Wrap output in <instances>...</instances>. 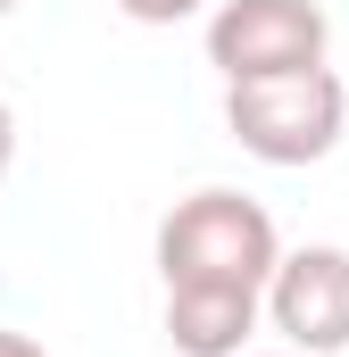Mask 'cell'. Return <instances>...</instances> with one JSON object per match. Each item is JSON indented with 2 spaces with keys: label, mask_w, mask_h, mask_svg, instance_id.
<instances>
[{
  "label": "cell",
  "mask_w": 349,
  "mask_h": 357,
  "mask_svg": "<svg viewBox=\"0 0 349 357\" xmlns=\"http://www.w3.org/2000/svg\"><path fill=\"white\" fill-rule=\"evenodd\" d=\"M274 266H283V233H274V216L250 191L208 183V191L174 199L158 216V274H167V291H258L266 299Z\"/></svg>",
  "instance_id": "obj_1"
},
{
  "label": "cell",
  "mask_w": 349,
  "mask_h": 357,
  "mask_svg": "<svg viewBox=\"0 0 349 357\" xmlns=\"http://www.w3.org/2000/svg\"><path fill=\"white\" fill-rule=\"evenodd\" d=\"M225 133L258 167H316L349 133V84L333 67L266 75V84H225Z\"/></svg>",
  "instance_id": "obj_2"
},
{
  "label": "cell",
  "mask_w": 349,
  "mask_h": 357,
  "mask_svg": "<svg viewBox=\"0 0 349 357\" xmlns=\"http://www.w3.org/2000/svg\"><path fill=\"white\" fill-rule=\"evenodd\" d=\"M333 50V17L316 0H216L208 8V67L225 84L308 75Z\"/></svg>",
  "instance_id": "obj_3"
},
{
  "label": "cell",
  "mask_w": 349,
  "mask_h": 357,
  "mask_svg": "<svg viewBox=\"0 0 349 357\" xmlns=\"http://www.w3.org/2000/svg\"><path fill=\"white\" fill-rule=\"evenodd\" d=\"M266 324L299 357H349V250L333 241L283 250V266L266 282Z\"/></svg>",
  "instance_id": "obj_4"
},
{
  "label": "cell",
  "mask_w": 349,
  "mask_h": 357,
  "mask_svg": "<svg viewBox=\"0 0 349 357\" xmlns=\"http://www.w3.org/2000/svg\"><path fill=\"white\" fill-rule=\"evenodd\" d=\"M258 291H167V341L174 357H242L258 333Z\"/></svg>",
  "instance_id": "obj_5"
},
{
  "label": "cell",
  "mask_w": 349,
  "mask_h": 357,
  "mask_svg": "<svg viewBox=\"0 0 349 357\" xmlns=\"http://www.w3.org/2000/svg\"><path fill=\"white\" fill-rule=\"evenodd\" d=\"M117 8H125L133 25H183V17H200L208 0H117Z\"/></svg>",
  "instance_id": "obj_6"
},
{
  "label": "cell",
  "mask_w": 349,
  "mask_h": 357,
  "mask_svg": "<svg viewBox=\"0 0 349 357\" xmlns=\"http://www.w3.org/2000/svg\"><path fill=\"white\" fill-rule=\"evenodd\" d=\"M8 167H17V108L0 100V183H8Z\"/></svg>",
  "instance_id": "obj_7"
},
{
  "label": "cell",
  "mask_w": 349,
  "mask_h": 357,
  "mask_svg": "<svg viewBox=\"0 0 349 357\" xmlns=\"http://www.w3.org/2000/svg\"><path fill=\"white\" fill-rule=\"evenodd\" d=\"M0 357H50V349H42L34 333H8V324H0Z\"/></svg>",
  "instance_id": "obj_8"
},
{
  "label": "cell",
  "mask_w": 349,
  "mask_h": 357,
  "mask_svg": "<svg viewBox=\"0 0 349 357\" xmlns=\"http://www.w3.org/2000/svg\"><path fill=\"white\" fill-rule=\"evenodd\" d=\"M242 357H299V349H242Z\"/></svg>",
  "instance_id": "obj_9"
},
{
  "label": "cell",
  "mask_w": 349,
  "mask_h": 357,
  "mask_svg": "<svg viewBox=\"0 0 349 357\" xmlns=\"http://www.w3.org/2000/svg\"><path fill=\"white\" fill-rule=\"evenodd\" d=\"M8 8H17V0H0V17H8Z\"/></svg>",
  "instance_id": "obj_10"
}]
</instances>
